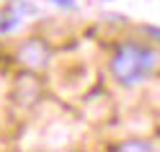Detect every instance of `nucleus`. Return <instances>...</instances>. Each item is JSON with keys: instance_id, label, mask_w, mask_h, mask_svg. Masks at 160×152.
<instances>
[{"instance_id": "obj_1", "label": "nucleus", "mask_w": 160, "mask_h": 152, "mask_svg": "<svg viewBox=\"0 0 160 152\" xmlns=\"http://www.w3.org/2000/svg\"><path fill=\"white\" fill-rule=\"evenodd\" d=\"M155 65H158V57L150 47L139 42H124L116 47V52L111 57V75L119 85L134 88L152 75Z\"/></svg>"}, {"instance_id": "obj_2", "label": "nucleus", "mask_w": 160, "mask_h": 152, "mask_svg": "<svg viewBox=\"0 0 160 152\" xmlns=\"http://www.w3.org/2000/svg\"><path fill=\"white\" fill-rule=\"evenodd\" d=\"M49 59H52V52H49V44L44 39L31 36V39H23V42L18 44V62L26 70H31V72L44 70L49 65Z\"/></svg>"}, {"instance_id": "obj_3", "label": "nucleus", "mask_w": 160, "mask_h": 152, "mask_svg": "<svg viewBox=\"0 0 160 152\" xmlns=\"http://www.w3.org/2000/svg\"><path fill=\"white\" fill-rule=\"evenodd\" d=\"M13 93H16L18 101H23V106H34L36 101L42 98V85H39V80H36V75L31 72V70L16 77Z\"/></svg>"}, {"instance_id": "obj_4", "label": "nucleus", "mask_w": 160, "mask_h": 152, "mask_svg": "<svg viewBox=\"0 0 160 152\" xmlns=\"http://www.w3.org/2000/svg\"><path fill=\"white\" fill-rule=\"evenodd\" d=\"M116 150H152V145H150V142L132 139V142H122V145H116Z\"/></svg>"}, {"instance_id": "obj_5", "label": "nucleus", "mask_w": 160, "mask_h": 152, "mask_svg": "<svg viewBox=\"0 0 160 152\" xmlns=\"http://www.w3.org/2000/svg\"><path fill=\"white\" fill-rule=\"evenodd\" d=\"M18 23V16H5L3 21H0V34H5V31H11V28H16Z\"/></svg>"}, {"instance_id": "obj_6", "label": "nucleus", "mask_w": 160, "mask_h": 152, "mask_svg": "<svg viewBox=\"0 0 160 152\" xmlns=\"http://www.w3.org/2000/svg\"><path fill=\"white\" fill-rule=\"evenodd\" d=\"M54 5H59V8H72L75 5V0H52Z\"/></svg>"}]
</instances>
